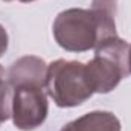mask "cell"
Instances as JSON below:
<instances>
[{
	"label": "cell",
	"instance_id": "cell-8",
	"mask_svg": "<svg viewBox=\"0 0 131 131\" xmlns=\"http://www.w3.org/2000/svg\"><path fill=\"white\" fill-rule=\"evenodd\" d=\"M8 44H9V37H8V32H6V29L0 25V57L8 50Z\"/></svg>",
	"mask_w": 131,
	"mask_h": 131
},
{
	"label": "cell",
	"instance_id": "cell-4",
	"mask_svg": "<svg viewBox=\"0 0 131 131\" xmlns=\"http://www.w3.org/2000/svg\"><path fill=\"white\" fill-rule=\"evenodd\" d=\"M49 104L44 89L17 87L12 98V122L15 128L31 131L38 128L47 117Z\"/></svg>",
	"mask_w": 131,
	"mask_h": 131
},
{
	"label": "cell",
	"instance_id": "cell-6",
	"mask_svg": "<svg viewBox=\"0 0 131 131\" xmlns=\"http://www.w3.org/2000/svg\"><path fill=\"white\" fill-rule=\"evenodd\" d=\"M61 131H121V121L111 111H90L66 124Z\"/></svg>",
	"mask_w": 131,
	"mask_h": 131
},
{
	"label": "cell",
	"instance_id": "cell-2",
	"mask_svg": "<svg viewBox=\"0 0 131 131\" xmlns=\"http://www.w3.org/2000/svg\"><path fill=\"white\" fill-rule=\"evenodd\" d=\"M130 44L119 37L104 41L95 49V57L85 64V73L93 93H110L130 75Z\"/></svg>",
	"mask_w": 131,
	"mask_h": 131
},
{
	"label": "cell",
	"instance_id": "cell-3",
	"mask_svg": "<svg viewBox=\"0 0 131 131\" xmlns=\"http://www.w3.org/2000/svg\"><path fill=\"white\" fill-rule=\"evenodd\" d=\"M46 93L61 108L78 107L93 96L85 64L79 61L57 60L47 66Z\"/></svg>",
	"mask_w": 131,
	"mask_h": 131
},
{
	"label": "cell",
	"instance_id": "cell-9",
	"mask_svg": "<svg viewBox=\"0 0 131 131\" xmlns=\"http://www.w3.org/2000/svg\"><path fill=\"white\" fill-rule=\"evenodd\" d=\"M6 82H8V79H5V72H3L2 64H0V90H2V87H3Z\"/></svg>",
	"mask_w": 131,
	"mask_h": 131
},
{
	"label": "cell",
	"instance_id": "cell-13",
	"mask_svg": "<svg viewBox=\"0 0 131 131\" xmlns=\"http://www.w3.org/2000/svg\"><path fill=\"white\" fill-rule=\"evenodd\" d=\"M0 124H2V122H0Z\"/></svg>",
	"mask_w": 131,
	"mask_h": 131
},
{
	"label": "cell",
	"instance_id": "cell-5",
	"mask_svg": "<svg viewBox=\"0 0 131 131\" xmlns=\"http://www.w3.org/2000/svg\"><path fill=\"white\" fill-rule=\"evenodd\" d=\"M47 76V64L43 58L26 55L14 61L8 70V82L12 89L40 87L44 89Z\"/></svg>",
	"mask_w": 131,
	"mask_h": 131
},
{
	"label": "cell",
	"instance_id": "cell-7",
	"mask_svg": "<svg viewBox=\"0 0 131 131\" xmlns=\"http://www.w3.org/2000/svg\"><path fill=\"white\" fill-rule=\"evenodd\" d=\"M92 5H93V9L104 11V12H107V14L114 17L117 0H92Z\"/></svg>",
	"mask_w": 131,
	"mask_h": 131
},
{
	"label": "cell",
	"instance_id": "cell-1",
	"mask_svg": "<svg viewBox=\"0 0 131 131\" xmlns=\"http://www.w3.org/2000/svg\"><path fill=\"white\" fill-rule=\"evenodd\" d=\"M53 38L67 52H87L117 37L114 17L98 9L70 8L60 12L52 26Z\"/></svg>",
	"mask_w": 131,
	"mask_h": 131
},
{
	"label": "cell",
	"instance_id": "cell-11",
	"mask_svg": "<svg viewBox=\"0 0 131 131\" xmlns=\"http://www.w3.org/2000/svg\"><path fill=\"white\" fill-rule=\"evenodd\" d=\"M18 2H23V3H28V2H35V0H18Z\"/></svg>",
	"mask_w": 131,
	"mask_h": 131
},
{
	"label": "cell",
	"instance_id": "cell-12",
	"mask_svg": "<svg viewBox=\"0 0 131 131\" xmlns=\"http://www.w3.org/2000/svg\"><path fill=\"white\" fill-rule=\"evenodd\" d=\"M3 2H11V0H3Z\"/></svg>",
	"mask_w": 131,
	"mask_h": 131
},
{
	"label": "cell",
	"instance_id": "cell-10",
	"mask_svg": "<svg viewBox=\"0 0 131 131\" xmlns=\"http://www.w3.org/2000/svg\"><path fill=\"white\" fill-rule=\"evenodd\" d=\"M128 69L131 73V44H130V50H128Z\"/></svg>",
	"mask_w": 131,
	"mask_h": 131
}]
</instances>
